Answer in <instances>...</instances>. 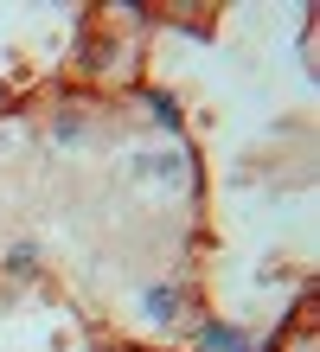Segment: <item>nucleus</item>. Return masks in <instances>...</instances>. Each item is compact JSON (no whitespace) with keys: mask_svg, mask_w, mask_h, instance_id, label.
<instances>
[{"mask_svg":"<svg viewBox=\"0 0 320 352\" xmlns=\"http://www.w3.org/2000/svg\"><path fill=\"white\" fill-rule=\"evenodd\" d=\"M32 269H39V250H32V243L7 250V276H32Z\"/></svg>","mask_w":320,"mask_h":352,"instance_id":"obj_5","label":"nucleus"},{"mask_svg":"<svg viewBox=\"0 0 320 352\" xmlns=\"http://www.w3.org/2000/svg\"><path fill=\"white\" fill-rule=\"evenodd\" d=\"M147 109H154V116H160V129H173V122H180V109H173V96H160V90H154V96H147Z\"/></svg>","mask_w":320,"mask_h":352,"instance_id":"obj_6","label":"nucleus"},{"mask_svg":"<svg viewBox=\"0 0 320 352\" xmlns=\"http://www.w3.org/2000/svg\"><path fill=\"white\" fill-rule=\"evenodd\" d=\"M135 167H141V173H154V179H173V173H180V154H141Z\"/></svg>","mask_w":320,"mask_h":352,"instance_id":"obj_3","label":"nucleus"},{"mask_svg":"<svg viewBox=\"0 0 320 352\" xmlns=\"http://www.w3.org/2000/svg\"><path fill=\"white\" fill-rule=\"evenodd\" d=\"M199 346H205V352H244V333H231V327H205Z\"/></svg>","mask_w":320,"mask_h":352,"instance_id":"obj_2","label":"nucleus"},{"mask_svg":"<svg viewBox=\"0 0 320 352\" xmlns=\"http://www.w3.org/2000/svg\"><path fill=\"white\" fill-rule=\"evenodd\" d=\"M141 307H147V320H154V327H167V320H180V288H173V282H160V288H147V295H141Z\"/></svg>","mask_w":320,"mask_h":352,"instance_id":"obj_1","label":"nucleus"},{"mask_svg":"<svg viewBox=\"0 0 320 352\" xmlns=\"http://www.w3.org/2000/svg\"><path fill=\"white\" fill-rule=\"evenodd\" d=\"M52 141H58V148H77V141H83V122L77 116H58L52 122Z\"/></svg>","mask_w":320,"mask_h":352,"instance_id":"obj_4","label":"nucleus"}]
</instances>
